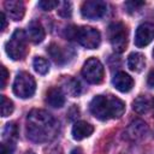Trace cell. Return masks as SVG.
<instances>
[{
  "mask_svg": "<svg viewBox=\"0 0 154 154\" xmlns=\"http://www.w3.org/2000/svg\"><path fill=\"white\" fill-rule=\"evenodd\" d=\"M147 130H148V126H147V124H146L143 120H141V119H135V120H132V122L129 124V126L126 128L125 135H126L128 138H130V140H132V141H136V140L142 138V137L146 135Z\"/></svg>",
  "mask_w": 154,
  "mask_h": 154,
  "instance_id": "cell-10",
  "label": "cell"
},
{
  "mask_svg": "<svg viewBox=\"0 0 154 154\" xmlns=\"http://www.w3.org/2000/svg\"><path fill=\"white\" fill-rule=\"evenodd\" d=\"M26 36L28 38L34 42V43H41L46 36L45 29L42 26V24L38 20H31L28 24V29H26Z\"/></svg>",
  "mask_w": 154,
  "mask_h": 154,
  "instance_id": "cell-15",
  "label": "cell"
},
{
  "mask_svg": "<svg viewBox=\"0 0 154 154\" xmlns=\"http://www.w3.org/2000/svg\"><path fill=\"white\" fill-rule=\"evenodd\" d=\"M75 40H77L87 49H95L100 46L101 35L99 30L91 26H81V28H77Z\"/></svg>",
  "mask_w": 154,
  "mask_h": 154,
  "instance_id": "cell-7",
  "label": "cell"
},
{
  "mask_svg": "<svg viewBox=\"0 0 154 154\" xmlns=\"http://www.w3.org/2000/svg\"><path fill=\"white\" fill-rule=\"evenodd\" d=\"M143 5H144L143 1H129L125 4V7H126L128 12H132V11L137 10V7H141Z\"/></svg>",
  "mask_w": 154,
  "mask_h": 154,
  "instance_id": "cell-26",
  "label": "cell"
},
{
  "mask_svg": "<svg viewBox=\"0 0 154 154\" xmlns=\"http://www.w3.org/2000/svg\"><path fill=\"white\" fill-rule=\"evenodd\" d=\"M112 83L114 85V88L120 91V93H128L134 87V79L130 75L125 73L124 71H119L114 75Z\"/></svg>",
  "mask_w": 154,
  "mask_h": 154,
  "instance_id": "cell-12",
  "label": "cell"
},
{
  "mask_svg": "<svg viewBox=\"0 0 154 154\" xmlns=\"http://www.w3.org/2000/svg\"><path fill=\"white\" fill-rule=\"evenodd\" d=\"M93 132H94V126L87 122H83V120L76 122L72 126V130H71L72 137L76 141H82V140L89 137Z\"/></svg>",
  "mask_w": 154,
  "mask_h": 154,
  "instance_id": "cell-13",
  "label": "cell"
},
{
  "mask_svg": "<svg viewBox=\"0 0 154 154\" xmlns=\"http://www.w3.org/2000/svg\"><path fill=\"white\" fill-rule=\"evenodd\" d=\"M154 40V24L146 22L137 26L135 32V45L140 48L148 46Z\"/></svg>",
  "mask_w": 154,
  "mask_h": 154,
  "instance_id": "cell-9",
  "label": "cell"
},
{
  "mask_svg": "<svg viewBox=\"0 0 154 154\" xmlns=\"http://www.w3.org/2000/svg\"><path fill=\"white\" fill-rule=\"evenodd\" d=\"M18 136V128L14 123H8L6 124L4 131H2V137L5 142H13Z\"/></svg>",
  "mask_w": 154,
  "mask_h": 154,
  "instance_id": "cell-21",
  "label": "cell"
},
{
  "mask_svg": "<svg viewBox=\"0 0 154 154\" xmlns=\"http://www.w3.org/2000/svg\"><path fill=\"white\" fill-rule=\"evenodd\" d=\"M7 16L13 20H20L25 13V6L20 0H7L4 4Z\"/></svg>",
  "mask_w": 154,
  "mask_h": 154,
  "instance_id": "cell-11",
  "label": "cell"
},
{
  "mask_svg": "<svg viewBox=\"0 0 154 154\" xmlns=\"http://www.w3.org/2000/svg\"><path fill=\"white\" fill-rule=\"evenodd\" d=\"M71 154H83V152H82L81 148H73L71 150Z\"/></svg>",
  "mask_w": 154,
  "mask_h": 154,
  "instance_id": "cell-30",
  "label": "cell"
},
{
  "mask_svg": "<svg viewBox=\"0 0 154 154\" xmlns=\"http://www.w3.org/2000/svg\"><path fill=\"white\" fill-rule=\"evenodd\" d=\"M47 53L51 55V58H52L57 64H64V63H66V60H67V58H66L64 51H63L58 45H55V43H52V45L48 47Z\"/></svg>",
  "mask_w": 154,
  "mask_h": 154,
  "instance_id": "cell-18",
  "label": "cell"
},
{
  "mask_svg": "<svg viewBox=\"0 0 154 154\" xmlns=\"http://www.w3.org/2000/svg\"><path fill=\"white\" fill-rule=\"evenodd\" d=\"M146 66L144 55L138 52H132L128 57V67L132 72H141Z\"/></svg>",
  "mask_w": 154,
  "mask_h": 154,
  "instance_id": "cell-17",
  "label": "cell"
},
{
  "mask_svg": "<svg viewBox=\"0 0 154 154\" xmlns=\"http://www.w3.org/2000/svg\"><path fill=\"white\" fill-rule=\"evenodd\" d=\"M26 42H28V36L25 31L22 29H16L11 38L5 45V51L7 55L12 60H22L28 52Z\"/></svg>",
  "mask_w": 154,
  "mask_h": 154,
  "instance_id": "cell-3",
  "label": "cell"
},
{
  "mask_svg": "<svg viewBox=\"0 0 154 154\" xmlns=\"http://www.w3.org/2000/svg\"><path fill=\"white\" fill-rule=\"evenodd\" d=\"M12 89H13V93L16 96H18L20 99H29L35 94L36 82L30 73L22 71L19 73H17L16 78L13 81Z\"/></svg>",
  "mask_w": 154,
  "mask_h": 154,
  "instance_id": "cell-4",
  "label": "cell"
},
{
  "mask_svg": "<svg viewBox=\"0 0 154 154\" xmlns=\"http://www.w3.org/2000/svg\"><path fill=\"white\" fill-rule=\"evenodd\" d=\"M13 102L7 99L5 95H1V116L5 118V117H8L12 112H13Z\"/></svg>",
  "mask_w": 154,
  "mask_h": 154,
  "instance_id": "cell-22",
  "label": "cell"
},
{
  "mask_svg": "<svg viewBox=\"0 0 154 154\" xmlns=\"http://www.w3.org/2000/svg\"><path fill=\"white\" fill-rule=\"evenodd\" d=\"M7 77H8V72H7L6 67H5V66H1V88H2V89H4L5 85H6Z\"/></svg>",
  "mask_w": 154,
  "mask_h": 154,
  "instance_id": "cell-27",
  "label": "cell"
},
{
  "mask_svg": "<svg viewBox=\"0 0 154 154\" xmlns=\"http://www.w3.org/2000/svg\"><path fill=\"white\" fill-rule=\"evenodd\" d=\"M58 13H59V16H61V17H64V18L71 17V13H72L71 4L67 2V1L60 2V5L58 6Z\"/></svg>",
  "mask_w": 154,
  "mask_h": 154,
  "instance_id": "cell-23",
  "label": "cell"
},
{
  "mask_svg": "<svg viewBox=\"0 0 154 154\" xmlns=\"http://www.w3.org/2000/svg\"><path fill=\"white\" fill-rule=\"evenodd\" d=\"M59 5H60V2L57 1V0H42V1H38V7L42 8L43 11L54 10V8L58 7Z\"/></svg>",
  "mask_w": 154,
  "mask_h": 154,
  "instance_id": "cell-24",
  "label": "cell"
},
{
  "mask_svg": "<svg viewBox=\"0 0 154 154\" xmlns=\"http://www.w3.org/2000/svg\"><path fill=\"white\" fill-rule=\"evenodd\" d=\"M90 113L99 120L120 118L125 112V103L113 95H96L89 103Z\"/></svg>",
  "mask_w": 154,
  "mask_h": 154,
  "instance_id": "cell-2",
  "label": "cell"
},
{
  "mask_svg": "<svg viewBox=\"0 0 154 154\" xmlns=\"http://www.w3.org/2000/svg\"><path fill=\"white\" fill-rule=\"evenodd\" d=\"M46 102L49 106L54 107V108L63 107L64 103H65V96H64V93L61 91V89H59V88H51L47 91Z\"/></svg>",
  "mask_w": 154,
  "mask_h": 154,
  "instance_id": "cell-16",
  "label": "cell"
},
{
  "mask_svg": "<svg viewBox=\"0 0 154 154\" xmlns=\"http://www.w3.org/2000/svg\"><path fill=\"white\" fill-rule=\"evenodd\" d=\"M32 66H34L35 71L40 75H46L49 71V63L43 57H35V59L32 61Z\"/></svg>",
  "mask_w": 154,
  "mask_h": 154,
  "instance_id": "cell-20",
  "label": "cell"
},
{
  "mask_svg": "<svg viewBox=\"0 0 154 154\" xmlns=\"http://www.w3.org/2000/svg\"><path fill=\"white\" fill-rule=\"evenodd\" d=\"M59 125L55 118L45 109H32L26 117L28 137L37 143L52 141L58 134Z\"/></svg>",
  "mask_w": 154,
  "mask_h": 154,
  "instance_id": "cell-1",
  "label": "cell"
},
{
  "mask_svg": "<svg viewBox=\"0 0 154 154\" xmlns=\"http://www.w3.org/2000/svg\"><path fill=\"white\" fill-rule=\"evenodd\" d=\"M103 75H105L103 65L96 58H89L82 67V76L88 83L91 84L101 83L103 79Z\"/></svg>",
  "mask_w": 154,
  "mask_h": 154,
  "instance_id": "cell-6",
  "label": "cell"
},
{
  "mask_svg": "<svg viewBox=\"0 0 154 154\" xmlns=\"http://www.w3.org/2000/svg\"><path fill=\"white\" fill-rule=\"evenodd\" d=\"M0 18H1V23H2V25H1V31H4L5 29H6V24H7V22H6V16H5V13H0Z\"/></svg>",
  "mask_w": 154,
  "mask_h": 154,
  "instance_id": "cell-29",
  "label": "cell"
},
{
  "mask_svg": "<svg viewBox=\"0 0 154 154\" xmlns=\"http://www.w3.org/2000/svg\"><path fill=\"white\" fill-rule=\"evenodd\" d=\"M153 58H154V49H153Z\"/></svg>",
  "mask_w": 154,
  "mask_h": 154,
  "instance_id": "cell-32",
  "label": "cell"
},
{
  "mask_svg": "<svg viewBox=\"0 0 154 154\" xmlns=\"http://www.w3.org/2000/svg\"><path fill=\"white\" fill-rule=\"evenodd\" d=\"M63 87H64V90L72 95V96H78L79 93H81V84L77 79L72 78V77H69L66 79H64L63 82Z\"/></svg>",
  "mask_w": 154,
  "mask_h": 154,
  "instance_id": "cell-19",
  "label": "cell"
},
{
  "mask_svg": "<svg viewBox=\"0 0 154 154\" xmlns=\"http://www.w3.org/2000/svg\"><path fill=\"white\" fill-rule=\"evenodd\" d=\"M107 12V5L106 2L101 0H89L83 2L81 7V13L84 18L90 20H97L102 18Z\"/></svg>",
  "mask_w": 154,
  "mask_h": 154,
  "instance_id": "cell-8",
  "label": "cell"
},
{
  "mask_svg": "<svg viewBox=\"0 0 154 154\" xmlns=\"http://www.w3.org/2000/svg\"><path fill=\"white\" fill-rule=\"evenodd\" d=\"M108 38L116 52H124L128 45V31L125 25L120 22L112 23L108 26Z\"/></svg>",
  "mask_w": 154,
  "mask_h": 154,
  "instance_id": "cell-5",
  "label": "cell"
},
{
  "mask_svg": "<svg viewBox=\"0 0 154 154\" xmlns=\"http://www.w3.org/2000/svg\"><path fill=\"white\" fill-rule=\"evenodd\" d=\"M14 150L13 142H4L0 144V154H12Z\"/></svg>",
  "mask_w": 154,
  "mask_h": 154,
  "instance_id": "cell-25",
  "label": "cell"
},
{
  "mask_svg": "<svg viewBox=\"0 0 154 154\" xmlns=\"http://www.w3.org/2000/svg\"><path fill=\"white\" fill-rule=\"evenodd\" d=\"M154 108V97L150 95H140L132 101V109L140 114L148 113Z\"/></svg>",
  "mask_w": 154,
  "mask_h": 154,
  "instance_id": "cell-14",
  "label": "cell"
},
{
  "mask_svg": "<svg viewBox=\"0 0 154 154\" xmlns=\"http://www.w3.org/2000/svg\"><path fill=\"white\" fill-rule=\"evenodd\" d=\"M147 84L152 88H154V71H150L147 77Z\"/></svg>",
  "mask_w": 154,
  "mask_h": 154,
  "instance_id": "cell-28",
  "label": "cell"
},
{
  "mask_svg": "<svg viewBox=\"0 0 154 154\" xmlns=\"http://www.w3.org/2000/svg\"><path fill=\"white\" fill-rule=\"evenodd\" d=\"M24 154H35V153H34V152H31V150H28V152H25Z\"/></svg>",
  "mask_w": 154,
  "mask_h": 154,
  "instance_id": "cell-31",
  "label": "cell"
}]
</instances>
